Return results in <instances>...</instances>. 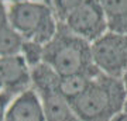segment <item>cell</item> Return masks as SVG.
I'll use <instances>...</instances> for the list:
<instances>
[{
	"label": "cell",
	"instance_id": "6da1fadb",
	"mask_svg": "<svg viewBox=\"0 0 127 121\" xmlns=\"http://www.w3.org/2000/svg\"><path fill=\"white\" fill-rule=\"evenodd\" d=\"M42 62L52 68L59 76L82 75L95 77L102 73L93 61L92 44L73 34L62 21L58 23L55 35L44 45Z\"/></svg>",
	"mask_w": 127,
	"mask_h": 121
},
{
	"label": "cell",
	"instance_id": "7a4b0ae2",
	"mask_svg": "<svg viewBox=\"0 0 127 121\" xmlns=\"http://www.w3.org/2000/svg\"><path fill=\"white\" fill-rule=\"evenodd\" d=\"M126 101L127 89L123 79L99 73L71 106L79 121H112L124 111Z\"/></svg>",
	"mask_w": 127,
	"mask_h": 121
},
{
	"label": "cell",
	"instance_id": "3957f363",
	"mask_svg": "<svg viewBox=\"0 0 127 121\" xmlns=\"http://www.w3.org/2000/svg\"><path fill=\"white\" fill-rule=\"evenodd\" d=\"M9 23L26 41L45 45L58 30V18L50 3L23 1L9 6Z\"/></svg>",
	"mask_w": 127,
	"mask_h": 121
},
{
	"label": "cell",
	"instance_id": "277c9868",
	"mask_svg": "<svg viewBox=\"0 0 127 121\" xmlns=\"http://www.w3.org/2000/svg\"><path fill=\"white\" fill-rule=\"evenodd\" d=\"M58 73L47 63L31 69V87L40 97L47 121H79L69 100L59 90Z\"/></svg>",
	"mask_w": 127,
	"mask_h": 121
},
{
	"label": "cell",
	"instance_id": "5b68a950",
	"mask_svg": "<svg viewBox=\"0 0 127 121\" xmlns=\"http://www.w3.org/2000/svg\"><path fill=\"white\" fill-rule=\"evenodd\" d=\"M92 55L102 73L123 79L127 72V34L107 31L92 42Z\"/></svg>",
	"mask_w": 127,
	"mask_h": 121
},
{
	"label": "cell",
	"instance_id": "8992f818",
	"mask_svg": "<svg viewBox=\"0 0 127 121\" xmlns=\"http://www.w3.org/2000/svg\"><path fill=\"white\" fill-rule=\"evenodd\" d=\"M62 23L76 35L89 42H95L107 32V21L97 0H83L73 9Z\"/></svg>",
	"mask_w": 127,
	"mask_h": 121
},
{
	"label": "cell",
	"instance_id": "52a82bcc",
	"mask_svg": "<svg viewBox=\"0 0 127 121\" xmlns=\"http://www.w3.org/2000/svg\"><path fill=\"white\" fill-rule=\"evenodd\" d=\"M31 87V69L21 55L0 58V92L16 97Z\"/></svg>",
	"mask_w": 127,
	"mask_h": 121
},
{
	"label": "cell",
	"instance_id": "ba28073f",
	"mask_svg": "<svg viewBox=\"0 0 127 121\" xmlns=\"http://www.w3.org/2000/svg\"><path fill=\"white\" fill-rule=\"evenodd\" d=\"M4 121H47L42 103L32 87L11 100Z\"/></svg>",
	"mask_w": 127,
	"mask_h": 121
},
{
	"label": "cell",
	"instance_id": "9c48e42d",
	"mask_svg": "<svg viewBox=\"0 0 127 121\" xmlns=\"http://www.w3.org/2000/svg\"><path fill=\"white\" fill-rule=\"evenodd\" d=\"M112 32L127 34V0H97Z\"/></svg>",
	"mask_w": 127,
	"mask_h": 121
},
{
	"label": "cell",
	"instance_id": "30bf717a",
	"mask_svg": "<svg viewBox=\"0 0 127 121\" xmlns=\"http://www.w3.org/2000/svg\"><path fill=\"white\" fill-rule=\"evenodd\" d=\"M23 42V37L11 25L0 28V58L18 55L21 52Z\"/></svg>",
	"mask_w": 127,
	"mask_h": 121
},
{
	"label": "cell",
	"instance_id": "8fae6325",
	"mask_svg": "<svg viewBox=\"0 0 127 121\" xmlns=\"http://www.w3.org/2000/svg\"><path fill=\"white\" fill-rule=\"evenodd\" d=\"M92 79L93 77L82 76V75L61 76V79H59V90L71 103L85 92V89L88 87V85H89V82Z\"/></svg>",
	"mask_w": 127,
	"mask_h": 121
},
{
	"label": "cell",
	"instance_id": "7c38bea8",
	"mask_svg": "<svg viewBox=\"0 0 127 121\" xmlns=\"http://www.w3.org/2000/svg\"><path fill=\"white\" fill-rule=\"evenodd\" d=\"M20 55L26 59V62H27V65L30 66V69H32V68H35L37 65L42 63V58H44V45L38 44V42H32V41L24 40Z\"/></svg>",
	"mask_w": 127,
	"mask_h": 121
},
{
	"label": "cell",
	"instance_id": "4fadbf2b",
	"mask_svg": "<svg viewBox=\"0 0 127 121\" xmlns=\"http://www.w3.org/2000/svg\"><path fill=\"white\" fill-rule=\"evenodd\" d=\"M83 0H50V4L54 10L58 21H64L73 9H76Z\"/></svg>",
	"mask_w": 127,
	"mask_h": 121
},
{
	"label": "cell",
	"instance_id": "5bb4252c",
	"mask_svg": "<svg viewBox=\"0 0 127 121\" xmlns=\"http://www.w3.org/2000/svg\"><path fill=\"white\" fill-rule=\"evenodd\" d=\"M13 99H14L13 96H10L4 92H0V121H4L6 111H7V108H9Z\"/></svg>",
	"mask_w": 127,
	"mask_h": 121
},
{
	"label": "cell",
	"instance_id": "9a60e30c",
	"mask_svg": "<svg viewBox=\"0 0 127 121\" xmlns=\"http://www.w3.org/2000/svg\"><path fill=\"white\" fill-rule=\"evenodd\" d=\"M10 25L9 23V7H6L4 1L0 0V28Z\"/></svg>",
	"mask_w": 127,
	"mask_h": 121
},
{
	"label": "cell",
	"instance_id": "2e32d148",
	"mask_svg": "<svg viewBox=\"0 0 127 121\" xmlns=\"http://www.w3.org/2000/svg\"><path fill=\"white\" fill-rule=\"evenodd\" d=\"M3 1H10L11 3H23V1H45V3H50V0H3Z\"/></svg>",
	"mask_w": 127,
	"mask_h": 121
},
{
	"label": "cell",
	"instance_id": "e0dca14e",
	"mask_svg": "<svg viewBox=\"0 0 127 121\" xmlns=\"http://www.w3.org/2000/svg\"><path fill=\"white\" fill-rule=\"evenodd\" d=\"M112 121H127V111H123L122 114H119L117 117H114Z\"/></svg>",
	"mask_w": 127,
	"mask_h": 121
},
{
	"label": "cell",
	"instance_id": "ac0fdd59",
	"mask_svg": "<svg viewBox=\"0 0 127 121\" xmlns=\"http://www.w3.org/2000/svg\"><path fill=\"white\" fill-rule=\"evenodd\" d=\"M123 82H124V86H126V89H127V72L124 73V76H123Z\"/></svg>",
	"mask_w": 127,
	"mask_h": 121
},
{
	"label": "cell",
	"instance_id": "d6986e66",
	"mask_svg": "<svg viewBox=\"0 0 127 121\" xmlns=\"http://www.w3.org/2000/svg\"><path fill=\"white\" fill-rule=\"evenodd\" d=\"M124 111H127V101H126V106H124Z\"/></svg>",
	"mask_w": 127,
	"mask_h": 121
}]
</instances>
